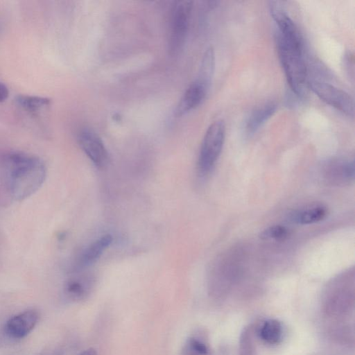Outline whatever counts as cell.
I'll use <instances>...</instances> for the list:
<instances>
[{"label": "cell", "instance_id": "6da1fadb", "mask_svg": "<svg viewBox=\"0 0 355 355\" xmlns=\"http://www.w3.org/2000/svg\"><path fill=\"white\" fill-rule=\"evenodd\" d=\"M0 163L4 171L7 191L15 200L21 201L31 196L45 181L46 166L37 156L10 151L1 156Z\"/></svg>", "mask_w": 355, "mask_h": 355}, {"label": "cell", "instance_id": "7a4b0ae2", "mask_svg": "<svg viewBox=\"0 0 355 355\" xmlns=\"http://www.w3.org/2000/svg\"><path fill=\"white\" fill-rule=\"evenodd\" d=\"M279 58L293 95L303 97L307 85V69L304 56L303 40L300 31L276 33Z\"/></svg>", "mask_w": 355, "mask_h": 355}, {"label": "cell", "instance_id": "3957f363", "mask_svg": "<svg viewBox=\"0 0 355 355\" xmlns=\"http://www.w3.org/2000/svg\"><path fill=\"white\" fill-rule=\"evenodd\" d=\"M225 138V125L217 120L207 128L200 149L198 170L200 175H208L214 168L223 148Z\"/></svg>", "mask_w": 355, "mask_h": 355}, {"label": "cell", "instance_id": "277c9868", "mask_svg": "<svg viewBox=\"0 0 355 355\" xmlns=\"http://www.w3.org/2000/svg\"><path fill=\"white\" fill-rule=\"evenodd\" d=\"M192 1H178L173 7L169 29L168 50L177 54L184 46L190 24Z\"/></svg>", "mask_w": 355, "mask_h": 355}, {"label": "cell", "instance_id": "5b68a950", "mask_svg": "<svg viewBox=\"0 0 355 355\" xmlns=\"http://www.w3.org/2000/svg\"><path fill=\"white\" fill-rule=\"evenodd\" d=\"M307 85L327 104L348 116L354 115L353 98L344 90L315 78H308Z\"/></svg>", "mask_w": 355, "mask_h": 355}, {"label": "cell", "instance_id": "8992f818", "mask_svg": "<svg viewBox=\"0 0 355 355\" xmlns=\"http://www.w3.org/2000/svg\"><path fill=\"white\" fill-rule=\"evenodd\" d=\"M79 146L98 168H105L109 163L108 152L98 135L89 128H83L77 136Z\"/></svg>", "mask_w": 355, "mask_h": 355}, {"label": "cell", "instance_id": "52a82bcc", "mask_svg": "<svg viewBox=\"0 0 355 355\" xmlns=\"http://www.w3.org/2000/svg\"><path fill=\"white\" fill-rule=\"evenodd\" d=\"M95 282L92 273L83 271L73 272L64 283V295L70 301H81L90 295Z\"/></svg>", "mask_w": 355, "mask_h": 355}, {"label": "cell", "instance_id": "ba28073f", "mask_svg": "<svg viewBox=\"0 0 355 355\" xmlns=\"http://www.w3.org/2000/svg\"><path fill=\"white\" fill-rule=\"evenodd\" d=\"M112 242V236L110 234H105L91 243L79 254L75 261L71 272L83 271V270L94 263Z\"/></svg>", "mask_w": 355, "mask_h": 355}, {"label": "cell", "instance_id": "9c48e42d", "mask_svg": "<svg viewBox=\"0 0 355 355\" xmlns=\"http://www.w3.org/2000/svg\"><path fill=\"white\" fill-rule=\"evenodd\" d=\"M329 293H327L324 309L330 315H339L348 311L353 306L354 293L349 287L339 284Z\"/></svg>", "mask_w": 355, "mask_h": 355}, {"label": "cell", "instance_id": "30bf717a", "mask_svg": "<svg viewBox=\"0 0 355 355\" xmlns=\"http://www.w3.org/2000/svg\"><path fill=\"white\" fill-rule=\"evenodd\" d=\"M39 315L34 310H28L10 318L6 323L4 331L13 339L26 336L36 325Z\"/></svg>", "mask_w": 355, "mask_h": 355}, {"label": "cell", "instance_id": "8fae6325", "mask_svg": "<svg viewBox=\"0 0 355 355\" xmlns=\"http://www.w3.org/2000/svg\"><path fill=\"white\" fill-rule=\"evenodd\" d=\"M209 87V85L196 78L180 98L176 108V114L182 116L199 106L205 98Z\"/></svg>", "mask_w": 355, "mask_h": 355}, {"label": "cell", "instance_id": "7c38bea8", "mask_svg": "<svg viewBox=\"0 0 355 355\" xmlns=\"http://www.w3.org/2000/svg\"><path fill=\"white\" fill-rule=\"evenodd\" d=\"M325 178L333 183H345L354 177V160H335L329 163L324 168Z\"/></svg>", "mask_w": 355, "mask_h": 355}, {"label": "cell", "instance_id": "4fadbf2b", "mask_svg": "<svg viewBox=\"0 0 355 355\" xmlns=\"http://www.w3.org/2000/svg\"><path fill=\"white\" fill-rule=\"evenodd\" d=\"M327 215V208L323 205H316L293 211L290 214V220L299 225H310L322 220Z\"/></svg>", "mask_w": 355, "mask_h": 355}, {"label": "cell", "instance_id": "5bb4252c", "mask_svg": "<svg viewBox=\"0 0 355 355\" xmlns=\"http://www.w3.org/2000/svg\"><path fill=\"white\" fill-rule=\"evenodd\" d=\"M274 103H267L255 109L248 116L245 130L248 135L256 132L276 112Z\"/></svg>", "mask_w": 355, "mask_h": 355}, {"label": "cell", "instance_id": "9a60e30c", "mask_svg": "<svg viewBox=\"0 0 355 355\" xmlns=\"http://www.w3.org/2000/svg\"><path fill=\"white\" fill-rule=\"evenodd\" d=\"M284 329L282 324L276 319L265 320L257 331L261 340L270 345L279 344L283 338Z\"/></svg>", "mask_w": 355, "mask_h": 355}, {"label": "cell", "instance_id": "2e32d148", "mask_svg": "<svg viewBox=\"0 0 355 355\" xmlns=\"http://www.w3.org/2000/svg\"><path fill=\"white\" fill-rule=\"evenodd\" d=\"M181 355H211L205 334L196 331L188 337L182 347Z\"/></svg>", "mask_w": 355, "mask_h": 355}, {"label": "cell", "instance_id": "e0dca14e", "mask_svg": "<svg viewBox=\"0 0 355 355\" xmlns=\"http://www.w3.org/2000/svg\"><path fill=\"white\" fill-rule=\"evenodd\" d=\"M214 51L211 47H209L205 51L202 56L197 78L210 86L214 76Z\"/></svg>", "mask_w": 355, "mask_h": 355}, {"label": "cell", "instance_id": "ac0fdd59", "mask_svg": "<svg viewBox=\"0 0 355 355\" xmlns=\"http://www.w3.org/2000/svg\"><path fill=\"white\" fill-rule=\"evenodd\" d=\"M15 101L21 108L32 113L38 112L51 103L48 98L29 95H19L16 96Z\"/></svg>", "mask_w": 355, "mask_h": 355}, {"label": "cell", "instance_id": "d6986e66", "mask_svg": "<svg viewBox=\"0 0 355 355\" xmlns=\"http://www.w3.org/2000/svg\"><path fill=\"white\" fill-rule=\"evenodd\" d=\"M239 355H257L252 331L249 327H246L241 333Z\"/></svg>", "mask_w": 355, "mask_h": 355}, {"label": "cell", "instance_id": "ffe728a7", "mask_svg": "<svg viewBox=\"0 0 355 355\" xmlns=\"http://www.w3.org/2000/svg\"><path fill=\"white\" fill-rule=\"evenodd\" d=\"M289 234V231L287 227L281 225H274L264 229L259 234V236L263 240H283L286 239Z\"/></svg>", "mask_w": 355, "mask_h": 355}, {"label": "cell", "instance_id": "44dd1931", "mask_svg": "<svg viewBox=\"0 0 355 355\" xmlns=\"http://www.w3.org/2000/svg\"><path fill=\"white\" fill-rule=\"evenodd\" d=\"M350 53H348L345 55L344 58V67L347 73L349 74L350 77L353 78L354 76V62L353 57Z\"/></svg>", "mask_w": 355, "mask_h": 355}, {"label": "cell", "instance_id": "7402d4cb", "mask_svg": "<svg viewBox=\"0 0 355 355\" xmlns=\"http://www.w3.org/2000/svg\"><path fill=\"white\" fill-rule=\"evenodd\" d=\"M9 95V91L7 86L0 82V103L7 99Z\"/></svg>", "mask_w": 355, "mask_h": 355}, {"label": "cell", "instance_id": "603a6c76", "mask_svg": "<svg viewBox=\"0 0 355 355\" xmlns=\"http://www.w3.org/2000/svg\"><path fill=\"white\" fill-rule=\"evenodd\" d=\"M79 355H98V354L94 348H89L81 352Z\"/></svg>", "mask_w": 355, "mask_h": 355}]
</instances>
